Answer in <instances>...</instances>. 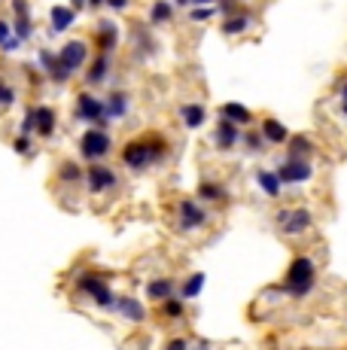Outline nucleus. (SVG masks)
Returning a JSON list of instances; mask_svg holds the SVG:
<instances>
[{
  "label": "nucleus",
  "mask_w": 347,
  "mask_h": 350,
  "mask_svg": "<svg viewBox=\"0 0 347 350\" xmlns=\"http://www.w3.org/2000/svg\"><path fill=\"white\" fill-rule=\"evenodd\" d=\"M180 122L189 128V131H198V128L208 122V107L204 104H183L180 107Z\"/></svg>",
  "instance_id": "22"
},
{
  "label": "nucleus",
  "mask_w": 347,
  "mask_h": 350,
  "mask_svg": "<svg viewBox=\"0 0 347 350\" xmlns=\"http://www.w3.org/2000/svg\"><path fill=\"white\" fill-rule=\"evenodd\" d=\"M113 150V137L107 128H89V131L79 137V156L85 161H104Z\"/></svg>",
  "instance_id": "5"
},
{
  "label": "nucleus",
  "mask_w": 347,
  "mask_h": 350,
  "mask_svg": "<svg viewBox=\"0 0 347 350\" xmlns=\"http://www.w3.org/2000/svg\"><path fill=\"white\" fill-rule=\"evenodd\" d=\"M219 119H225V122H232V125H250L253 122V113H250V107H244V104H238V100H225L223 107H219Z\"/></svg>",
  "instance_id": "20"
},
{
  "label": "nucleus",
  "mask_w": 347,
  "mask_h": 350,
  "mask_svg": "<svg viewBox=\"0 0 347 350\" xmlns=\"http://www.w3.org/2000/svg\"><path fill=\"white\" fill-rule=\"evenodd\" d=\"M77 12L70 10V6H52L49 10V33H64V31H70L73 28V22H77Z\"/></svg>",
  "instance_id": "19"
},
{
  "label": "nucleus",
  "mask_w": 347,
  "mask_h": 350,
  "mask_svg": "<svg viewBox=\"0 0 347 350\" xmlns=\"http://www.w3.org/2000/svg\"><path fill=\"white\" fill-rule=\"evenodd\" d=\"M37 62H40V67H43V73L52 79V83H68V79L73 77V73H68L64 70V64L58 62V52H49V49H40V55H37Z\"/></svg>",
  "instance_id": "13"
},
{
  "label": "nucleus",
  "mask_w": 347,
  "mask_h": 350,
  "mask_svg": "<svg viewBox=\"0 0 347 350\" xmlns=\"http://www.w3.org/2000/svg\"><path fill=\"white\" fill-rule=\"evenodd\" d=\"M107 289H110V284H107L104 274H98V271H79L77 274V293L89 295L92 301H95L101 293H107Z\"/></svg>",
  "instance_id": "12"
},
{
  "label": "nucleus",
  "mask_w": 347,
  "mask_h": 350,
  "mask_svg": "<svg viewBox=\"0 0 347 350\" xmlns=\"http://www.w3.org/2000/svg\"><path fill=\"white\" fill-rule=\"evenodd\" d=\"M128 3H131V0H107V6H110L113 12H125V10H128Z\"/></svg>",
  "instance_id": "43"
},
{
  "label": "nucleus",
  "mask_w": 347,
  "mask_h": 350,
  "mask_svg": "<svg viewBox=\"0 0 347 350\" xmlns=\"http://www.w3.org/2000/svg\"><path fill=\"white\" fill-rule=\"evenodd\" d=\"M104 107H107V119H125L128 116L131 100H128V95H125L122 89H113L110 95L104 98Z\"/></svg>",
  "instance_id": "21"
},
{
  "label": "nucleus",
  "mask_w": 347,
  "mask_h": 350,
  "mask_svg": "<svg viewBox=\"0 0 347 350\" xmlns=\"http://www.w3.org/2000/svg\"><path fill=\"white\" fill-rule=\"evenodd\" d=\"M204 280H208V278H204L202 271H198V274H189V278L183 280V286L177 289V293H180V299H183V301L195 299V295H198V293H202V289H204Z\"/></svg>",
  "instance_id": "31"
},
{
  "label": "nucleus",
  "mask_w": 347,
  "mask_h": 350,
  "mask_svg": "<svg viewBox=\"0 0 347 350\" xmlns=\"http://www.w3.org/2000/svg\"><path fill=\"white\" fill-rule=\"evenodd\" d=\"M119 40H122V33H119V25L110 22V18H101V22L95 25V46L101 55H110V52L119 49Z\"/></svg>",
  "instance_id": "10"
},
{
  "label": "nucleus",
  "mask_w": 347,
  "mask_h": 350,
  "mask_svg": "<svg viewBox=\"0 0 347 350\" xmlns=\"http://www.w3.org/2000/svg\"><path fill=\"white\" fill-rule=\"evenodd\" d=\"M174 18V0H156L150 6V25H168Z\"/></svg>",
  "instance_id": "30"
},
{
  "label": "nucleus",
  "mask_w": 347,
  "mask_h": 350,
  "mask_svg": "<svg viewBox=\"0 0 347 350\" xmlns=\"http://www.w3.org/2000/svg\"><path fill=\"white\" fill-rule=\"evenodd\" d=\"M12 33H16L22 43H28V40L34 37V22H31V18H16V22H12Z\"/></svg>",
  "instance_id": "34"
},
{
  "label": "nucleus",
  "mask_w": 347,
  "mask_h": 350,
  "mask_svg": "<svg viewBox=\"0 0 347 350\" xmlns=\"http://www.w3.org/2000/svg\"><path fill=\"white\" fill-rule=\"evenodd\" d=\"M83 6H89V3H85V0H70V10L77 12V16H79V10H83Z\"/></svg>",
  "instance_id": "44"
},
{
  "label": "nucleus",
  "mask_w": 347,
  "mask_h": 350,
  "mask_svg": "<svg viewBox=\"0 0 347 350\" xmlns=\"http://www.w3.org/2000/svg\"><path fill=\"white\" fill-rule=\"evenodd\" d=\"M116 186H119V174L113 171L110 165L92 161V165L85 167V189H89V195H107L116 189Z\"/></svg>",
  "instance_id": "6"
},
{
  "label": "nucleus",
  "mask_w": 347,
  "mask_h": 350,
  "mask_svg": "<svg viewBox=\"0 0 347 350\" xmlns=\"http://www.w3.org/2000/svg\"><path fill=\"white\" fill-rule=\"evenodd\" d=\"M189 350H210V341H198V345H189Z\"/></svg>",
  "instance_id": "45"
},
{
  "label": "nucleus",
  "mask_w": 347,
  "mask_h": 350,
  "mask_svg": "<svg viewBox=\"0 0 347 350\" xmlns=\"http://www.w3.org/2000/svg\"><path fill=\"white\" fill-rule=\"evenodd\" d=\"M256 186L262 189V195H268V198H280V195H283V183H280V177L275 171H268V167H259L256 171Z\"/></svg>",
  "instance_id": "24"
},
{
  "label": "nucleus",
  "mask_w": 347,
  "mask_h": 350,
  "mask_svg": "<svg viewBox=\"0 0 347 350\" xmlns=\"http://www.w3.org/2000/svg\"><path fill=\"white\" fill-rule=\"evenodd\" d=\"M58 183H61V186H79V183H85V171L79 167V161L68 159V161H61V165H58Z\"/></svg>",
  "instance_id": "27"
},
{
  "label": "nucleus",
  "mask_w": 347,
  "mask_h": 350,
  "mask_svg": "<svg viewBox=\"0 0 347 350\" xmlns=\"http://www.w3.org/2000/svg\"><path fill=\"white\" fill-rule=\"evenodd\" d=\"M174 217H177L180 232H202V228L210 223L208 207H204L198 198H180L177 207H174Z\"/></svg>",
  "instance_id": "3"
},
{
  "label": "nucleus",
  "mask_w": 347,
  "mask_h": 350,
  "mask_svg": "<svg viewBox=\"0 0 347 350\" xmlns=\"http://www.w3.org/2000/svg\"><path fill=\"white\" fill-rule=\"evenodd\" d=\"M131 46H135V52H137V58H150V55H156V37H152V31H146V25L143 22H135L131 25Z\"/></svg>",
  "instance_id": "16"
},
{
  "label": "nucleus",
  "mask_w": 347,
  "mask_h": 350,
  "mask_svg": "<svg viewBox=\"0 0 347 350\" xmlns=\"http://www.w3.org/2000/svg\"><path fill=\"white\" fill-rule=\"evenodd\" d=\"M250 25H253V16L241 10V12H235V16H225L223 25H219V31H223L225 37H238V33H247V31H250Z\"/></svg>",
  "instance_id": "25"
},
{
  "label": "nucleus",
  "mask_w": 347,
  "mask_h": 350,
  "mask_svg": "<svg viewBox=\"0 0 347 350\" xmlns=\"http://www.w3.org/2000/svg\"><path fill=\"white\" fill-rule=\"evenodd\" d=\"M10 40H12V25L0 18V49H3V46L10 43Z\"/></svg>",
  "instance_id": "40"
},
{
  "label": "nucleus",
  "mask_w": 347,
  "mask_h": 350,
  "mask_svg": "<svg viewBox=\"0 0 347 350\" xmlns=\"http://www.w3.org/2000/svg\"><path fill=\"white\" fill-rule=\"evenodd\" d=\"M107 77H110V55H101V52H98V55L89 62V67H85V83L101 85Z\"/></svg>",
  "instance_id": "23"
},
{
  "label": "nucleus",
  "mask_w": 347,
  "mask_h": 350,
  "mask_svg": "<svg viewBox=\"0 0 347 350\" xmlns=\"http://www.w3.org/2000/svg\"><path fill=\"white\" fill-rule=\"evenodd\" d=\"M189 18H192L195 25H198V22H202V25L210 22V18H213V6H195V10L189 12Z\"/></svg>",
  "instance_id": "37"
},
{
  "label": "nucleus",
  "mask_w": 347,
  "mask_h": 350,
  "mask_svg": "<svg viewBox=\"0 0 347 350\" xmlns=\"http://www.w3.org/2000/svg\"><path fill=\"white\" fill-rule=\"evenodd\" d=\"M195 198L202 204H229V189H225V183H217V180H202Z\"/></svg>",
  "instance_id": "15"
},
{
  "label": "nucleus",
  "mask_w": 347,
  "mask_h": 350,
  "mask_svg": "<svg viewBox=\"0 0 347 350\" xmlns=\"http://www.w3.org/2000/svg\"><path fill=\"white\" fill-rule=\"evenodd\" d=\"M286 150H290V156L286 159H305L308 161L314 156V140L308 137V134H296V137H290Z\"/></svg>",
  "instance_id": "28"
},
{
  "label": "nucleus",
  "mask_w": 347,
  "mask_h": 350,
  "mask_svg": "<svg viewBox=\"0 0 347 350\" xmlns=\"http://www.w3.org/2000/svg\"><path fill=\"white\" fill-rule=\"evenodd\" d=\"M338 110H342V116L347 119V79H344V83L342 85H338Z\"/></svg>",
  "instance_id": "39"
},
{
  "label": "nucleus",
  "mask_w": 347,
  "mask_h": 350,
  "mask_svg": "<svg viewBox=\"0 0 347 350\" xmlns=\"http://www.w3.org/2000/svg\"><path fill=\"white\" fill-rule=\"evenodd\" d=\"M12 150H16V156H34V144H31V137H22V134L12 140Z\"/></svg>",
  "instance_id": "36"
},
{
  "label": "nucleus",
  "mask_w": 347,
  "mask_h": 350,
  "mask_svg": "<svg viewBox=\"0 0 347 350\" xmlns=\"http://www.w3.org/2000/svg\"><path fill=\"white\" fill-rule=\"evenodd\" d=\"M10 10L16 12V18H31V3L28 0H10Z\"/></svg>",
  "instance_id": "38"
},
{
  "label": "nucleus",
  "mask_w": 347,
  "mask_h": 350,
  "mask_svg": "<svg viewBox=\"0 0 347 350\" xmlns=\"http://www.w3.org/2000/svg\"><path fill=\"white\" fill-rule=\"evenodd\" d=\"M168 137H165L162 131H146L140 134V137L128 140V144L122 146V152H119V159H122V165L128 167L131 174H143L150 171V167H156L158 161L168 159Z\"/></svg>",
  "instance_id": "1"
},
{
  "label": "nucleus",
  "mask_w": 347,
  "mask_h": 350,
  "mask_svg": "<svg viewBox=\"0 0 347 350\" xmlns=\"http://www.w3.org/2000/svg\"><path fill=\"white\" fill-rule=\"evenodd\" d=\"M16 104V89H12V83H6V79H0V107H12Z\"/></svg>",
  "instance_id": "35"
},
{
  "label": "nucleus",
  "mask_w": 347,
  "mask_h": 350,
  "mask_svg": "<svg viewBox=\"0 0 347 350\" xmlns=\"http://www.w3.org/2000/svg\"><path fill=\"white\" fill-rule=\"evenodd\" d=\"M241 144L250 152H262L265 146H268V144H265V137H262V131H247V134H241Z\"/></svg>",
  "instance_id": "33"
},
{
  "label": "nucleus",
  "mask_w": 347,
  "mask_h": 350,
  "mask_svg": "<svg viewBox=\"0 0 347 350\" xmlns=\"http://www.w3.org/2000/svg\"><path fill=\"white\" fill-rule=\"evenodd\" d=\"M158 317H165V320H174V323H180V320L186 317V301L180 299V295H174V299L162 301V305H158Z\"/></svg>",
  "instance_id": "29"
},
{
  "label": "nucleus",
  "mask_w": 347,
  "mask_h": 350,
  "mask_svg": "<svg viewBox=\"0 0 347 350\" xmlns=\"http://www.w3.org/2000/svg\"><path fill=\"white\" fill-rule=\"evenodd\" d=\"M165 350H189V341H186L183 335H177V338H171L168 345H165Z\"/></svg>",
  "instance_id": "42"
},
{
  "label": "nucleus",
  "mask_w": 347,
  "mask_h": 350,
  "mask_svg": "<svg viewBox=\"0 0 347 350\" xmlns=\"http://www.w3.org/2000/svg\"><path fill=\"white\" fill-rule=\"evenodd\" d=\"M238 144H241V128L225 122V119H219L217 131H213V146L225 152V150H232V146H238Z\"/></svg>",
  "instance_id": "17"
},
{
  "label": "nucleus",
  "mask_w": 347,
  "mask_h": 350,
  "mask_svg": "<svg viewBox=\"0 0 347 350\" xmlns=\"http://www.w3.org/2000/svg\"><path fill=\"white\" fill-rule=\"evenodd\" d=\"M58 62L64 64L68 73L85 70V67H89V43H85V40H68V43L58 49Z\"/></svg>",
  "instance_id": "9"
},
{
  "label": "nucleus",
  "mask_w": 347,
  "mask_h": 350,
  "mask_svg": "<svg viewBox=\"0 0 347 350\" xmlns=\"http://www.w3.org/2000/svg\"><path fill=\"white\" fill-rule=\"evenodd\" d=\"M116 314L125 323H135V326H140V323H146V317H150V308H143V301L135 299V295H119Z\"/></svg>",
  "instance_id": "11"
},
{
  "label": "nucleus",
  "mask_w": 347,
  "mask_h": 350,
  "mask_svg": "<svg viewBox=\"0 0 347 350\" xmlns=\"http://www.w3.org/2000/svg\"><path fill=\"white\" fill-rule=\"evenodd\" d=\"M192 0H174V6H189Z\"/></svg>",
  "instance_id": "48"
},
{
  "label": "nucleus",
  "mask_w": 347,
  "mask_h": 350,
  "mask_svg": "<svg viewBox=\"0 0 347 350\" xmlns=\"http://www.w3.org/2000/svg\"><path fill=\"white\" fill-rule=\"evenodd\" d=\"M73 119H79V122H89L95 128H107V107L101 98H95L92 92H79L77 95V113H73Z\"/></svg>",
  "instance_id": "7"
},
{
  "label": "nucleus",
  "mask_w": 347,
  "mask_h": 350,
  "mask_svg": "<svg viewBox=\"0 0 347 350\" xmlns=\"http://www.w3.org/2000/svg\"><path fill=\"white\" fill-rule=\"evenodd\" d=\"M55 128H58V113H55V107L40 104V107H37V134H40V137H52V134H55Z\"/></svg>",
  "instance_id": "26"
},
{
  "label": "nucleus",
  "mask_w": 347,
  "mask_h": 350,
  "mask_svg": "<svg viewBox=\"0 0 347 350\" xmlns=\"http://www.w3.org/2000/svg\"><path fill=\"white\" fill-rule=\"evenodd\" d=\"M195 6H210V3H217V0H192Z\"/></svg>",
  "instance_id": "47"
},
{
  "label": "nucleus",
  "mask_w": 347,
  "mask_h": 350,
  "mask_svg": "<svg viewBox=\"0 0 347 350\" xmlns=\"http://www.w3.org/2000/svg\"><path fill=\"white\" fill-rule=\"evenodd\" d=\"M314 289H317V262L308 253H296L290 268H286L280 293L290 295V299H308Z\"/></svg>",
  "instance_id": "2"
},
{
  "label": "nucleus",
  "mask_w": 347,
  "mask_h": 350,
  "mask_svg": "<svg viewBox=\"0 0 347 350\" xmlns=\"http://www.w3.org/2000/svg\"><path fill=\"white\" fill-rule=\"evenodd\" d=\"M275 174L280 177V183L283 186H302V183H308V180L314 177V165L311 161H305V159H283L275 167Z\"/></svg>",
  "instance_id": "8"
},
{
  "label": "nucleus",
  "mask_w": 347,
  "mask_h": 350,
  "mask_svg": "<svg viewBox=\"0 0 347 350\" xmlns=\"http://www.w3.org/2000/svg\"><path fill=\"white\" fill-rule=\"evenodd\" d=\"M259 131H262V137H265V144L268 146H283V144H290V128H286L283 122H280V119H262V128H259Z\"/></svg>",
  "instance_id": "18"
},
{
  "label": "nucleus",
  "mask_w": 347,
  "mask_h": 350,
  "mask_svg": "<svg viewBox=\"0 0 347 350\" xmlns=\"http://www.w3.org/2000/svg\"><path fill=\"white\" fill-rule=\"evenodd\" d=\"M18 134H22V137L37 134V107H28V113H25L22 122H18Z\"/></svg>",
  "instance_id": "32"
},
{
  "label": "nucleus",
  "mask_w": 347,
  "mask_h": 350,
  "mask_svg": "<svg viewBox=\"0 0 347 350\" xmlns=\"http://www.w3.org/2000/svg\"><path fill=\"white\" fill-rule=\"evenodd\" d=\"M146 299L150 301H158V305H162V301H168V299H174V295H177V280L174 278H152V280H146Z\"/></svg>",
  "instance_id": "14"
},
{
  "label": "nucleus",
  "mask_w": 347,
  "mask_h": 350,
  "mask_svg": "<svg viewBox=\"0 0 347 350\" xmlns=\"http://www.w3.org/2000/svg\"><path fill=\"white\" fill-rule=\"evenodd\" d=\"M85 3H89V10H101L107 0H85Z\"/></svg>",
  "instance_id": "46"
},
{
  "label": "nucleus",
  "mask_w": 347,
  "mask_h": 350,
  "mask_svg": "<svg viewBox=\"0 0 347 350\" xmlns=\"http://www.w3.org/2000/svg\"><path fill=\"white\" fill-rule=\"evenodd\" d=\"M219 3V10H223V16H235V12H241L238 10V0H217Z\"/></svg>",
  "instance_id": "41"
},
{
  "label": "nucleus",
  "mask_w": 347,
  "mask_h": 350,
  "mask_svg": "<svg viewBox=\"0 0 347 350\" xmlns=\"http://www.w3.org/2000/svg\"><path fill=\"white\" fill-rule=\"evenodd\" d=\"M275 223L286 238H299V234H305V232L314 228V213L302 204L299 207H280V211L275 213Z\"/></svg>",
  "instance_id": "4"
}]
</instances>
